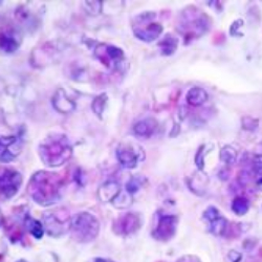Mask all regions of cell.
I'll return each instance as SVG.
<instances>
[{
	"instance_id": "ac0fdd59",
	"label": "cell",
	"mask_w": 262,
	"mask_h": 262,
	"mask_svg": "<svg viewBox=\"0 0 262 262\" xmlns=\"http://www.w3.org/2000/svg\"><path fill=\"white\" fill-rule=\"evenodd\" d=\"M24 224H26V227L29 230V232L34 237H36V238L40 239L41 237L43 236V234H44V227L42 226V223L40 221L34 219L30 215H27L26 218H24Z\"/></svg>"
},
{
	"instance_id": "8fae6325",
	"label": "cell",
	"mask_w": 262,
	"mask_h": 262,
	"mask_svg": "<svg viewBox=\"0 0 262 262\" xmlns=\"http://www.w3.org/2000/svg\"><path fill=\"white\" fill-rule=\"evenodd\" d=\"M133 32L136 38L141 39L142 41L150 42L156 39L157 37L163 32V28L158 23L150 22L148 23L145 28L142 27H133Z\"/></svg>"
},
{
	"instance_id": "7402d4cb",
	"label": "cell",
	"mask_w": 262,
	"mask_h": 262,
	"mask_svg": "<svg viewBox=\"0 0 262 262\" xmlns=\"http://www.w3.org/2000/svg\"><path fill=\"white\" fill-rule=\"evenodd\" d=\"M220 156H221V159L226 161V163H233L235 159V150L232 147H229V146L224 147L221 150Z\"/></svg>"
},
{
	"instance_id": "484cf974",
	"label": "cell",
	"mask_w": 262,
	"mask_h": 262,
	"mask_svg": "<svg viewBox=\"0 0 262 262\" xmlns=\"http://www.w3.org/2000/svg\"><path fill=\"white\" fill-rule=\"evenodd\" d=\"M95 262H114V261H109V260H105V259H96Z\"/></svg>"
},
{
	"instance_id": "9a60e30c",
	"label": "cell",
	"mask_w": 262,
	"mask_h": 262,
	"mask_svg": "<svg viewBox=\"0 0 262 262\" xmlns=\"http://www.w3.org/2000/svg\"><path fill=\"white\" fill-rule=\"evenodd\" d=\"M20 42L17 35L12 32L2 33V49L6 53H14L19 47Z\"/></svg>"
},
{
	"instance_id": "d6986e66",
	"label": "cell",
	"mask_w": 262,
	"mask_h": 262,
	"mask_svg": "<svg viewBox=\"0 0 262 262\" xmlns=\"http://www.w3.org/2000/svg\"><path fill=\"white\" fill-rule=\"evenodd\" d=\"M179 40L174 38L171 35H166L165 38L158 43V46L161 48V53L166 56L172 55L177 51Z\"/></svg>"
},
{
	"instance_id": "2e32d148",
	"label": "cell",
	"mask_w": 262,
	"mask_h": 262,
	"mask_svg": "<svg viewBox=\"0 0 262 262\" xmlns=\"http://www.w3.org/2000/svg\"><path fill=\"white\" fill-rule=\"evenodd\" d=\"M120 187L117 183L109 182L101 187L99 191V196L102 202H111L112 199L119 195Z\"/></svg>"
},
{
	"instance_id": "7a4b0ae2",
	"label": "cell",
	"mask_w": 262,
	"mask_h": 262,
	"mask_svg": "<svg viewBox=\"0 0 262 262\" xmlns=\"http://www.w3.org/2000/svg\"><path fill=\"white\" fill-rule=\"evenodd\" d=\"M72 148L64 134H52L47 136L39 146V155L48 167H59L70 158Z\"/></svg>"
},
{
	"instance_id": "6da1fadb",
	"label": "cell",
	"mask_w": 262,
	"mask_h": 262,
	"mask_svg": "<svg viewBox=\"0 0 262 262\" xmlns=\"http://www.w3.org/2000/svg\"><path fill=\"white\" fill-rule=\"evenodd\" d=\"M63 180L57 173L38 171L32 177L28 192L34 201L41 206H51L61 197Z\"/></svg>"
},
{
	"instance_id": "5bb4252c",
	"label": "cell",
	"mask_w": 262,
	"mask_h": 262,
	"mask_svg": "<svg viewBox=\"0 0 262 262\" xmlns=\"http://www.w3.org/2000/svg\"><path fill=\"white\" fill-rule=\"evenodd\" d=\"M157 126V123L152 119L142 120L136 123L133 126V131L136 135L143 136V138H149L151 136Z\"/></svg>"
},
{
	"instance_id": "30bf717a",
	"label": "cell",
	"mask_w": 262,
	"mask_h": 262,
	"mask_svg": "<svg viewBox=\"0 0 262 262\" xmlns=\"http://www.w3.org/2000/svg\"><path fill=\"white\" fill-rule=\"evenodd\" d=\"M204 217L210 223L209 229L211 233H213L214 235H222L224 232H226L228 222L226 219L220 216L218 210L215 209L214 207L208 208L205 211Z\"/></svg>"
},
{
	"instance_id": "8992f818",
	"label": "cell",
	"mask_w": 262,
	"mask_h": 262,
	"mask_svg": "<svg viewBox=\"0 0 262 262\" xmlns=\"http://www.w3.org/2000/svg\"><path fill=\"white\" fill-rule=\"evenodd\" d=\"M22 184L21 174L13 169H4L2 172V196L4 198L13 197L19 190Z\"/></svg>"
},
{
	"instance_id": "4fadbf2b",
	"label": "cell",
	"mask_w": 262,
	"mask_h": 262,
	"mask_svg": "<svg viewBox=\"0 0 262 262\" xmlns=\"http://www.w3.org/2000/svg\"><path fill=\"white\" fill-rule=\"evenodd\" d=\"M52 102L54 108L58 112H62V114H68V112H71L76 108V105H74V103L68 98L64 90H59L55 94Z\"/></svg>"
},
{
	"instance_id": "603a6c76",
	"label": "cell",
	"mask_w": 262,
	"mask_h": 262,
	"mask_svg": "<svg viewBox=\"0 0 262 262\" xmlns=\"http://www.w3.org/2000/svg\"><path fill=\"white\" fill-rule=\"evenodd\" d=\"M142 185V182L140 181V179H131L129 181V183L127 184V191L130 193V194H133L134 192H136L139 190V188Z\"/></svg>"
},
{
	"instance_id": "e0dca14e",
	"label": "cell",
	"mask_w": 262,
	"mask_h": 262,
	"mask_svg": "<svg viewBox=\"0 0 262 262\" xmlns=\"http://www.w3.org/2000/svg\"><path fill=\"white\" fill-rule=\"evenodd\" d=\"M208 100V94L203 89L193 87L187 95V102L192 106H199L204 104Z\"/></svg>"
},
{
	"instance_id": "9c48e42d",
	"label": "cell",
	"mask_w": 262,
	"mask_h": 262,
	"mask_svg": "<svg viewBox=\"0 0 262 262\" xmlns=\"http://www.w3.org/2000/svg\"><path fill=\"white\" fill-rule=\"evenodd\" d=\"M2 161L10 163L21 150V142L15 135L2 136Z\"/></svg>"
},
{
	"instance_id": "5b68a950",
	"label": "cell",
	"mask_w": 262,
	"mask_h": 262,
	"mask_svg": "<svg viewBox=\"0 0 262 262\" xmlns=\"http://www.w3.org/2000/svg\"><path fill=\"white\" fill-rule=\"evenodd\" d=\"M95 55L109 68H116L124 59L122 49L110 44H98L95 48Z\"/></svg>"
},
{
	"instance_id": "4316f807",
	"label": "cell",
	"mask_w": 262,
	"mask_h": 262,
	"mask_svg": "<svg viewBox=\"0 0 262 262\" xmlns=\"http://www.w3.org/2000/svg\"><path fill=\"white\" fill-rule=\"evenodd\" d=\"M17 262H27L26 260H19V261H17Z\"/></svg>"
},
{
	"instance_id": "ffe728a7",
	"label": "cell",
	"mask_w": 262,
	"mask_h": 262,
	"mask_svg": "<svg viewBox=\"0 0 262 262\" xmlns=\"http://www.w3.org/2000/svg\"><path fill=\"white\" fill-rule=\"evenodd\" d=\"M106 103H107V96H106V94H102V95L96 97V99L94 100V102L92 104V108H93L94 112L100 119L102 118V114L105 109Z\"/></svg>"
},
{
	"instance_id": "44dd1931",
	"label": "cell",
	"mask_w": 262,
	"mask_h": 262,
	"mask_svg": "<svg viewBox=\"0 0 262 262\" xmlns=\"http://www.w3.org/2000/svg\"><path fill=\"white\" fill-rule=\"evenodd\" d=\"M232 209L236 214L243 215L244 213H246V211L248 209V203L244 197H237L233 202Z\"/></svg>"
},
{
	"instance_id": "d4e9b609",
	"label": "cell",
	"mask_w": 262,
	"mask_h": 262,
	"mask_svg": "<svg viewBox=\"0 0 262 262\" xmlns=\"http://www.w3.org/2000/svg\"><path fill=\"white\" fill-rule=\"evenodd\" d=\"M178 262H201L197 257L192 256V255H188V256H184L183 258H181Z\"/></svg>"
},
{
	"instance_id": "ba28073f",
	"label": "cell",
	"mask_w": 262,
	"mask_h": 262,
	"mask_svg": "<svg viewBox=\"0 0 262 262\" xmlns=\"http://www.w3.org/2000/svg\"><path fill=\"white\" fill-rule=\"evenodd\" d=\"M140 218L134 213H126L119 217L114 223V231L118 235L127 236L140 228Z\"/></svg>"
},
{
	"instance_id": "7c38bea8",
	"label": "cell",
	"mask_w": 262,
	"mask_h": 262,
	"mask_svg": "<svg viewBox=\"0 0 262 262\" xmlns=\"http://www.w3.org/2000/svg\"><path fill=\"white\" fill-rule=\"evenodd\" d=\"M117 156L120 164L125 168H134L138 165V153L131 147L120 146L117 150Z\"/></svg>"
},
{
	"instance_id": "cb8c5ba5",
	"label": "cell",
	"mask_w": 262,
	"mask_h": 262,
	"mask_svg": "<svg viewBox=\"0 0 262 262\" xmlns=\"http://www.w3.org/2000/svg\"><path fill=\"white\" fill-rule=\"evenodd\" d=\"M203 146L199 148V150H198V153H197V155H196V157H195V161H196V165H197V167L199 168V169H203V161H204V159H203V157H202V150H203Z\"/></svg>"
},
{
	"instance_id": "3957f363",
	"label": "cell",
	"mask_w": 262,
	"mask_h": 262,
	"mask_svg": "<svg viewBox=\"0 0 262 262\" xmlns=\"http://www.w3.org/2000/svg\"><path fill=\"white\" fill-rule=\"evenodd\" d=\"M100 224L98 219L89 212H82L71 219L70 230L74 239L79 242H90L99 234Z\"/></svg>"
},
{
	"instance_id": "52a82bcc",
	"label": "cell",
	"mask_w": 262,
	"mask_h": 262,
	"mask_svg": "<svg viewBox=\"0 0 262 262\" xmlns=\"http://www.w3.org/2000/svg\"><path fill=\"white\" fill-rule=\"evenodd\" d=\"M178 226V218L173 215L160 216L155 230L152 232L154 238L158 240L166 241L172 238L176 234Z\"/></svg>"
},
{
	"instance_id": "277c9868",
	"label": "cell",
	"mask_w": 262,
	"mask_h": 262,
	"mask_svg": "<svg viewBox=\"0 0 262 262\" xmlns=\"http://www.w3.org/2000/svg\"><path fill=\"white\" fill-rule=\"evenodd\" d=\"M43 227L46 229L49 235L59 236L64 234L68 229H70L71 220L67 211L64 209H57L43 214Z\"/></svg>"
}]
</instances>
